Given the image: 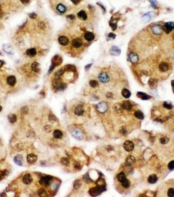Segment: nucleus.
I'll list each match as a JSON object with an SVG mask.
<instances>
[{
	"instance_id": "1",
	"label": "nucleus",
	"mask_w": 174,
	"mask_h": 197,
	"mask_svg": "<svg viewBox=\"0 0 174 197\" xmlns=\"http://www.w3.org/2000/svg\"><path fill=\"white\" fill-rule=\"evenodd\" d=\"M116 178L119 182L121 183V184L123 185L124 188H129L130 186V182L128 179L126 178V176L125 175L124 172H120L116 176Z\"/></svg>"
},
{
	"instance_id": "2",
	"label": "nucleus",
	"mask_w": 174,
	"mask_h": 197,
	"mask_svg": "<svg viewBox=\"0 0 174 197\" xmlns=\"http://www.w3.org/2000/svg\"><path fill=\"white\" fill-rule=\"evenodd\" d=\"M108 105L105 102H101L97 105V110L101 113H105L108 110Z\"/></svg>"
},
{
	"instance_id": "3",
	"label": "nucleus",
	"mask_w": 174,
	"mask_h": 197,
	"mask_svg": "<svg viewBox=\"0 0 174 197\" xmlns=\"http://www.w3.org/2000/svg\"><path fill=\"white\" fill-rule=\"evenodd\" d=\"M98 80L100 82L106 84L109 81V76L106 73H100L98 75Z\"/></svg>"
},
{
	"instance_id": "4",
	"label": "nucleus",
	"mask_w": 174,
	"mask_h": 197,
	"mask_svg": "<svg viewBox=\"0 0 174 197\" xmlns=\"http://www.w3.org/2000/svg\"><path fill=\"white\" fill-rule=\"evenodd\" d=\"M124 149L126 151L130 152L132 151L134 149V145L133 143L130 141H125L124 145H123Z\"/></svg>"
},
{
	"instance_id": "5",
	"label": "nucleus",
	"mask_w": 174,
	"mask_h": 197,
	"mask_svg": "<svg viewBox=\"0 0 174 197\" xmlns=\"http://www.w3.org/2000/svg\"><path fill=\"white\" fill-rule=\"evenodd\" d=\"M174 28V23L172 22H166L163 27V29L164 32L169 34L171 31Z\"/></svg>"
},
{
	"instance_id": "6",
	"label": "nucleus",
	"mask_w": 174,
	"mask_h": 197,
	"mask_svg": "<svg viewBox=\"0 0 174 197\" xmlns=\"http://www.w3.org/2000/svg\"><path fill=\"white\" fill-rule=\"evenodd\" d=\"M52 180V178L50 176H45V177H44V178H43L42 179H40L39 183L42 185L47 186V185H49L51 183Z\"/></svg>"
},
{
	"instance_id": "7",
	"label": "nucleus",
	"mask_w": 174,
	"mask_h": 197,
	"mask_svg": "<svg viewBox=\"0 0 174 197\" xmlns=\"http://www.w3.org/2000/svg\"><path fill=\"white\" fill-rule=\"evenodd\" d=\"M72 135L75 138L79 139V140H81V139H83V133L79 129H75V130H73V131H72Z\"/></svg>"
},
{
	"instance_id": "8",
	"label": "nucleus",
	"mask_w": 174,
	"mask_h": 197,
	"mask_svg": "<svg viewBox=\"0 0 174 197\" xmlns=\"http://www.w3.org/2000/svg\"><path fill=\"white\" fill-rule=\"evenodd\" d=\"M58 42L61 46H66L69 43V39L66 36H60L58 38Z\"/></svg>"
},
{
	"instance_id": "9",
	"label": "nucleus",
	"mask_w": 174,
	"mask_h": 197,
	"mask_svg": "<svg viewBox=\"0 0 174 197\" xmlns=\"http://www.w3.org/2000/svg\"><path fill=\"white\" fill-rule=\"evenodd\" d=\"M72 46L74 48H79L81 47L83 45V41L80 38H75L72 41Z\"/></svg>"
},
{
	"instance_id": "10",
	"label": "nucleus",
	"mask_w": 174,
	"mask_h": 197,
	"mask_svg": "<svg viewBox=\"0 0 174 197\" xmlns=\"http://www.w3.org/2000/svg\"><path fill=\"white\" fill-rule=\"evenodd\" d=\"M152 30H153V32L154 34L158 35V34H160L162 32L163 28H162L160 25H155V26H153V28H152Z\"/></svg>"
},
{
	"instance_id": "11",
	"label": "nucleus",
	"mask_w": 174,
	"mask_h": 197,
	"mask_svg": "<svg viewBox=\"0 0 174 197\" xmlns=\"http://www.w3.org/2000/svg\"><path fill=\"white\" fill-rule=\"evenodd\" d=\"M22 181H23V183H24V184L30 185L32 182L33 178L30 174H26L24 176L23 179H22Z\"/></svg>"
},
{
	"instance_id": "12",
	"label": "nucleus",
	"mask_w": 174,
	"mask_h": 197,
	"mask_svg": "<svg viewBox=\"0 0 174 197\" xmlns=\"http://www.w3.org/2000/svg\"><path fill=\"white\" fill-rule=\"evenodd\" d=\"M16 82H17V80L15 76H10L7 78V83L10 86H14Z\"/></svg>"
},
{
	"instance_id": "13",
	"label": "nucleus",
	"mask_w": 174,
	"mask_h": 197,
	"mask_svg": "<svg viewBox=\"0 0 174 197\" xmlns=\"http://www.w3.org/2000/svg\"><path fill=\"white\" fill-rule=\"evenodd\" d=\"M37 160V156L33 154H28V156H27V161L30 164H32V163L35 162Z\"/></svg>"
},
{
	"instance_id": "14",
	"label": "nucleus",
	"mask_w": 174,
	"mask_h": 197,
	"mask_svg": "<svg viewBox=\"0 0 174 197\" xmlns=\"http://www.w3.org/2000/svg\"><path fill=\"white\" fill-rule=\"evenodd\" d=\"M110 52L112 55H114V56H118L120 54V50L118 47L116 46H113L112 47L111 50H110Z\"/></svg>"
},
{
	"instance_id": "15",
	"label": "nucleus",
	"mask_w": 174,
	"mask_h": 197,
	"mask_svg": "<svg viewBox=\"0 0 174 197\" xmlns=\"http://www.w3.org/2000/svg\"><path fill=\"white\" fill-rule=\"evenodd\" d=\"M84 113V107L83 105H78L75 108V114L77 116H81Z\"/></svg>"
},
{
	"instance_id": "16",
	"label": "nucleus",
	"mask_w": 174,
	"mask_h": 197,
	"mask_svg": "<svg viewBox=\"0 0 174 197\" xmlns=\"http://www.w3.org/2000/svg\"><path fill=\"white\" fill-rule=\"evenodd\" d=\"M56 11L60 13H64L66 11V7L63 3H59L56 5Z\"/></svg>"
},
{
	"instance_id": "17",
	"label": "nucleus",
	"mask_w": 174,
	"mask_h": 197,
	"mask_svg": "<svg viewBox=\"0 0 174 197\" xmlns=\"http://www.w3.org/2000/svg\"><path fill=\"white\" fill-rule=\"evenodd\" d=\"M132 103L130 102L126 101L122 103V108L126 111H130L132 109Z\"/></svg>"
},
{
	"instance_id": "18",
	"label": "nucleus",
	"mask_w": 174,
	"mask_h": 197,
	"mask_svg": "<svg viewBox=\"0 0 174 197\" xmlns=\"http://www.w3.org/2000/svg\"><path fill=\"white\" fill-rule=\"evenodd\" d=\"M129 60L132 63H136L138 61V55L135 53H131L129 55Z\"/></svg>"
},
{
	"instance_id": "19",
	"label": "nucleus",
	"mask_w": 174,
	"mask_h": 197,
	"mask_svg": "<svg viewBox=\"0 0 174 197\" xmlns=\"http://www.w3.org/2000/svg\"><path fill=\"white\" fill-rule=\"evenodd\" d=\"M101 192H102V191H101V187H96V188L91 189L90 191V194L92 196H96V195L100 194Z\"/></svg>"
},
{
	"instance_id": "20",
	"label": "nucleus",
	"mask_w": 174,
	"mask_h": 197,
	"mask_svg": "<svg viewBox=\"0 0 174 197\" xmlns=\"http://www.w3.org/2000/svg\"><path fill=\"white\" fill-rule=\"evenodd\" d=\"M169 69V65L167 63H162L159 65V70L161 72H166Z\"/></svg>"
},
{
	"instance_id": "21",
	"label": "nucleus",
	"mask_w": 174,
	"mask_h": 197,
	"mask_svg": "<svg viewBox=\"0 0 174 197\" xmlns=\"http://www.w3.org/2000/svg\"><path fill=\"white\" fill-rule=\"evenodd\" d=\"M158 181V178L155 174H152L148 178V182L150 184H154Z\"/></svg>"
},
{
	"instance_id": "22",
	"label": "nucleus",
	"mask_w": 174,
	"mask_h": 197,
	"mask_svg": "<svg viewBox=\"0 0 174 197\" xmlns=\"http://www.w3.org/2000/svg\"><path fill=\"white\" fill-rule=\"evenodd\" d=\"M84 38H85L86 40H87L88 41H92L94 38V35L93 33L90 32H87L84 34Z\"/></svg>"
},
{
	"instance_id": "23",
	"label": "nucleus",
	"mask_w": 174,
	"mask_h": 197,
	"mask_svg": "<svg viewBox=\"0 0 174 197\" xmlns=\"http://www.w3.org/2000/svg\"><path fill=\"white\" fill-rule=\"evenodd\" d=\"M137 96L138 97H140L142 100H148L150 99V97L148 95H147L146 93H142V92H138L137 93Z\"/></svg>"
},
{
	"instance_id": "24",
	"label": "nucleus",
	"mask_w": 174,
	"mask_h": 197,
	"mask_svg": "<svg viewBox=\"0 0 174 197\" xmlns=\"http://www.w3.org/2000/svg\"><path fill=\"white\" fill-rule=\"evenodd\" d=\"M26 54L29 56H34L36 55L37 51L35 48H30L26 51Z\"/></svg>"
},
{
	"instance_id": "25",
	"label": "nucleus",
	"mask_w": 174,
	"mask_h": 197,
	"mask_svg": "<svg viewBox=\"0 0 174 197\" xmlns=\"http://www.w3.org/2000/svg\"><path fill=\"white\" fill-rule=\"evenodd\" d=\"M15 163L18 165H20V166H22V163H23V158L22 157V156L20 155H17L15 157Z\"/></svg>"
},
{
	"instance_id": "26",
	"label": "nucleus",
	"mask_w": 174,
	"mask_h": 197,
	"mask_svg": "<svg viewBox=\"0 0 174 197\" xmlns=\"http://www.w3.org/2000/svg\"><path fill=\"white\" fill-rule=\"evenodd\" d=\"M135 162V158H133V156H130L128 158H127L126 162V165L128 166H132L133 164V163Z\"/></svg>"
},
{
	"instance_id": "27",
	"label": "nucleus",
	"mask_w": 174,
	"mask_h": 197,
	"mask_svg": "<svg viewBox=\"0 0 174 197\" xmlns=\"http://www.w3.org/2000/svg\"><path fill=\"white\" fill-rule=\"evenodd\" d=\"M53 136L55 139H61L63 137V133L60 130H55L53 132Z\"/></svg>"
},
{
	"instance_id": "28",
	"label": "nucleus",
	"mask_w": 174,
	"mask_h": 197,
	"mask_svg": "<svg viewBox=\"0 0 174 197\" xmlns=\"http://www.w3.org/2000/svg\"><path fill=\"white\" fill-rule=\"evenodd\" d=\"M77 16L79 17V18H80L82 20H86L87 19V15H86V12L83 10L79 11L77 14Z\"/></svg>"
},
{
	"instance_id": "29",
	"label": "nucleus",
	"mask_w": 174,
	"mask_h": 197,
	"mask_svg": "<svg viewBox=\"0 0 174 197\" xmlns=\"http://www.w3.org/2000/svg\"><path fill=\"white\" fill-rule=\"evenodd\" d=\"M122 95L124 97V98H129L130 96H131V93L130 91L127 89H123V91H122Z\"/></svg>"
},
{
	"instance_id": "30",
	"label": "nucleus",
	"mask_w": 174,
	"mask_h": 197,
	"mask_svg": "<svg viewBox=\"0 0 174 197\" xmlns=\"http://www.w3.org/2000/svg\"><path fill=\"white\" fill-rule=\"evenodd\" d=\"M134 116L135 117L137 118L138 119H140V120H143L144 118V116H143V114L142 112L140 111H135L134 113Z\"/></svg>"
},
{
	"instance_id": "31",
	"label": "nucleus",
	"mask_w": 174,
	"mask_h": 197,
	"mask_svg": "<svg viewBox=\"0 0 174 197\" xmlns=\"http://www.w3.org/2000/svg\"><path fill=\"white\" fill-rule=\"evenodd\" d=\"M8 120L9 121L11 122V123H15V122L17 121V116L15 114H11L8 116Z\"/></svg>"
},
{
	"instance_id": "32",
	"label": "nucleus",
	"mask_w": 174,
	"mask_h": 197,
	"mask_svg": "<svg viewBox=\"0 0 174 197\" xmlns=\"http://www.w3.org/2000/svg\"><path fill=\"white\" fill-rule=\"evenodd\" d=\"M32 68L35 72H39V70H40V68H39V64L37 63H33L32 65Z\"/></svg>"
},
{
	"instance_id": "33",
	"label": "nucleus",
	"mask_w": 174,
	"mask_h": 197,
	"mask_svg": "<svg viewBox=\"0 0 174 197\" xmlns=\"http://www.w3.org/2000/svg\"><path fill=\"white\" fill-rule=\"evenodd\" d=\"M168 141H169V139L167 137H162L160 139V142L162 144H166L168 143Z\"/></svg>"
},
{
	"instance_id": "34",
	"label": "nucleus",
	"mask_w": 174,
	"mask_h": 197,
	"mask_svg": "<svg viewBox=\"0 0 174 197\" xmlns=\"http://www.w3.org/2000/svg\"><path fill=\"white\" fill-rule=\"evenodd\" d=\"M90 85L92 87H96L98 85V82L96 81V80H90Z\"/></svg>"
},
{
	"instance_id": "35",
	"label": "nucleus",
	"mask_w": 174,
	"mask_h": 197,
	"mask_svg": "<svg viewBox=\"0 0 174 197\" xmlns=\"http://www.w3.org/2000/svg\"><path fill=\"white\" fill-rule=\"evenodd\" d=\"M163 105L166 108H167V109H172V104H170V103H169L168 102H164Z\"/></svg>"
},
{
	"instance_id": "36",
	"label": "nucleus",
	"mask_w": 174,
	"mask_h": 197,
	"mask_svg": "<svg viewBox=\"0 0 174 197\" xmlns=\"http://www.w3.org/2000/svg\"><path fill=\"white\" fill-rule=\"evenodd\" d=\"M168 196L170 197H174V188H170L168 191Z\"/></svg>"
},
{
	"instance_id": "37",
	"label": "nucleus",
	"mask_w": 174,
	"mask_h": 197,
	"mask_svg": "<svg viewBox=\"0 0 174 197\" xmlns=\"http://www.w3.org/2000/svg\"><path fill=\"white\" fill-rule=\"evenodd\" d=\"M168 168L170 170H174V160L171 161L169 164H168Z\"/></svg>"
},
{
	"instance_id": "38",
	"label": "nucleus",
	"mask_w": 174,
	"mask_h": 197,
	"mask_svg": "<svg viewBox=\"0 0 174 197\" xmlns=\"http://www.w3.org/2000/svg\"><path fill=\"white\" fill-rule=\"evenodd\" d=\"M150 13H149V14H147V15H145L144 16H143V19L145 20V21H149V20H150Z\"/></svg>"
},
{
	"instance_id": "39",
	"label": "nucleus",
	"mask_w": 174,
	"mask_h": 197,
	"mask_svg": "<svg viewBox=\"0 0 174 197\" xmlns=\"http://www.w3.org/2000/svg\"><path fill=\"white\" fill-rule=\"evenodd\" d=\"M62 164H64L67 165L69 164V161H68V160H67V158H62Z\"/></svg>"
},
{
	"instance_id": "40",
	"label": "nucleus",
	"mask_w": 174,
	"mask_h": 197,
	"mask_svg": "<svg viewBox=\"0 0 174 197\" xmlns=\"http://www.w3.org/2000/svg\"><path fill=\"white\" fill-rule=\"evenodd\" d=\"M30 0H20V1H21L24 5L28 4V3L30 2Z\"/></svg>"
},
{
	"instance_id": "41",
	"label": "nucleus",
	"mask_w": 174,
	"mask_h": 197,
	"mask_svg": "<svg viewBox=\"0 0 174 197\" xmlns=\"http://www.w3.org/2000/svg\"><path fill=\"white\" fill-rule=\"evenodd\" d=\"M155 2H156V1H155V0H150V3H151V4L153 5H152V6L153 7H156V3H155Z\"/></svg>"
},
{
	"instance_id": "42",
	"label": "nucleus",
	"mask_w": 174,
	"mask_h": 197,
	"mask_svg": "<svg viewBox=\"0 0 174 197\" xmlns=\"http://www.w3.org/2000/svg\"><path fill=\"white\" fill-rule=\"evenodd\" d=\"M3 64H4V63H3V61H0V67H1L3 65Z\"/></svg>"
},
{
	"instance_id": "43",
	"label": "nucleus",
	"mask_w": 174,
	"mask_h": 197,
	"mask_svg": "<svg viewBox=\"0 0 174 197\" xmlns=\"http://www.w3.org/2000/svg\"><path fill=\"white\" fill-rule=\"evenodd\" d=\"M172 86L174 87V80H172Z\"/></svg>"
},
{
	"instance_id": "44",
	"label": "nucleus",
	"mask_w": 174,
	"mask_h": 197,
	"mask_svg": "<svg viewBox=\"0 0 174 197\" xmlns=\"http://www.w3.org/2000/svg\"><path fill=\"white\" fill-rule=\"evenodd\" d=\"M2 111V107H1V106L0 105V112Z\"/></svg>"
}]
</instances>
